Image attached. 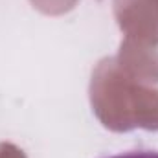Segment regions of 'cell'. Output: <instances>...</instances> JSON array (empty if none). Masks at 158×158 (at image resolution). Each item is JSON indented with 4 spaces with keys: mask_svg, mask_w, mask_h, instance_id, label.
<instances>
[{
    "mask_svg": "<svg viewBox=\"0 0 158 158\" xmlns=\"http://www.w3.org/2000/svg\"><path fill=\"white\" fill-rule=\"evenodd\" d=\"M105 158H158V151H127Z\"/></svg>",
    "mask_w": 158,
    "mask_h": 158,
    "instance_id": "6da1fadb",
    "label": "cell"
}]
</instances>
